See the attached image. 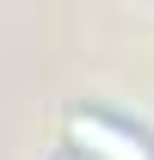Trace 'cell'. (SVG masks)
I'll return each instance as SVG.
<instances>
[{"label": "cell", "mask_w": 154, "mask_h": 160, "mask_svg": "<svg viewBox=\"0 0 154 160\" xmlns=\"http://www.w3.org/2000/svg\"><path fill=\"white\" fill-rule=\"evenodd\" d=\"M68 142H74L86 160H154V142L130 123L105 117V111H74L68 117Z\"/></svg>", "instance_id": "cell-1"}]
</instances>
